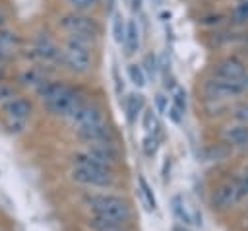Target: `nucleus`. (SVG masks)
Returning <instances> with one entry per match:
<instances>
[{"label": "nucleus", "instance_id": "obj_1", "mask_svg": "<svg viewBox=\"0 0 248 231\" xmlns=\"http://www.w3.org/2000/svg\"><path fill=\"white\" fill-rule=\"evenodd\" d=\"M31 97L35 99L37 107H41L48 116L58 120H68L76 113V109L87 99L79 87L60 76L48 78L41 87L31 93Z\"/></svg>", "mask_w": 248, "mask_h": 231}, {"label": "nucleus", "instance_id": "obj_2", "mask_svg": "<svg viewBox=\"0 0 248 231\" xmlns=\"http://www.w3.org/2000/svg\"><path fill=\"white\" fill-rule=\"evenodd\" d=\"M19 60L60 74V39L54 29H48L46 25L25 29V43L19 52Z\"/></svg>", "mask_w": 248, "mask_h": 231}, {"label": "nucleus", "instance_id": "obj_3", "mask_svg": "<svg viewBox=\"0 0 248 231\" xmlns=\"http://www.w3.org/2000/svg\"><path fill=\"white\" fill-rule=\"evenodd\" d=\"M60 39V70L72 76H87L95 64V49L99 41L85 37Z\"/></svg>", "mask_w": 248, "mask_h": 231}, {"label": "nucleus", "instance_id": "obj_4", "mask_svg": "<svg viewBox=\"0 0 248 231\" xmlns=\"http://www.w3.org/2000/svg\"><path fill=\"white\" fill-rule=\"evenodd\" d=\"M37 113V103L29 93L19 91L0 107V128L8 136H21L29 130Z\"/></svg>", "mask_w": 248, "mask_h": 231}, {"label": "nucleus", "instance_id": "obj_5", "mask_svg": "<svg viewBox=\"0 0 248 231\" xmlns=\"http://www.w3.org/2000/svg\"><path fill=\"white\" fill-rule=\"evenodd\" d=\"M83 206L89 210V214L108 217L112 221H118L122 225H130L134 219V208L132 204L114 192H87L81 198Z\"/></svg>", "mask_w": 248, "mask_h": 231}, {"label": "nucleus", "instance_id": "obj_6", "mask_svg": "<svg viewBox=\"0 0 248 231\" xmlns=\"http://www.w3.org/2000/svg\"><path fill=\"white\" fill-rule=\"evenodd\" d=\"M54 33H60V37H85L99 41L103 35V25L93 14L83 12H70L62 10L52 19Z\"/></svg>", "mask_w": 248, "mask_h": 231}, {"label": "nucleus", "instance_id": "obj_7", "mask_svg": "<svg viewBox=\"0 0 248 231\" xmlns=\"http://www.w3.org/2000/svg\"><path fill=\"white\" fill-rule=\"evenodd\" d=\"M68 179L85 188H112L116 184V171L101 169V167H81V165H70Z\"/></svg>", "mask_w": 248, "mask_h": 231}, {"label": "nucleus", "instance_id": "obj_8", "mask_svg": "<svg viewBox=\"0 0 248 231\" xmlns=\"http://www.w3.org/2000/svg\"><path fill=\"white\" fill-rule=\"evenodd\" d=\"M58 74H54L52 70L48 68H43V66H37V64H29V62H17L14 66V76L12 80L16 82V85L19 87V91L23 93H33L37 87H41L48 78H54Z\"/></svg>", "mask_w": 248, "mask_h": 231}, {"label": "nucleus", "instance_id": "obj_9", "mask_svg": "<svg viewBox=\"0 0 248 231\" xmlns=\"http://www.w3.org/2000/svg\"><path fill=\"white\" fill-rule=\"evenodd\" d=\"M242 198L240 194V188L236 184V179H229V181H223L219 182L213 190H211V196H209V204L213 210L217 212H225V210H231L232 206H236Z\"/></svg>", "mask_w": 248, "mask_h": 231}, {"label": "nucleus", "instance_id": "obj_10", "mask_svg": "<svg viewBox=\"0 0 248 231\" xmlns=\"http://www.w3.org/2000/svg\"><path fill=\"white\" fill-rule=\"evenodd\" d=\"M74 134L83 146L85 144H101V142H118V134H116V130L112 128V124L107 118L99 120L95 124L74 128Z\"/></svg>", "mask_w": 248, "mask_h": 231}, {"label": "nucleus", "instance_id": "obj_11", "mask_svg": "<svg viewBox=\"0 0 248 231\" xmlns=\"http://www.w3.org/2000/svg\"><path fill=\"white\" fill-rule=\"evenodd\" d=\"M203 95L207 101H223L229 97H236L244 93L242 80L240 82H231V80H219V78H209L203 82L202 87Z\"/></svg>", "mask_w": 248, "mask_h": 231}, {"label": "nucleus", "instance_id": "obj_12", "mask_svg": "<svg viewBox=\"0 0 248 231\" xmlns=\"http://www.w3.org/2000/svg\"><path fill=\"white\" fill-rule=\"evenodd\" d=\"M105 118H107V116H105L103 107H101L99 103H95V101L85 99V101L76 109V113H74L66 122H70V126H72V128H79V126L95 124V122L105 120Z\"/></svg>", "mask_w": 248, "mask_h": 231}, {"label": "nucleus", "instance_id": "obj_13", "mask_svg": "<svg viewBox=\"0 0 248 231\" xmlns=\"http://www.w3.org/2000/svg\"><path fill=\"white\" fill-rule=\"evenodd\" d=\"M246 74V66L240 58L236 56H225L213 66V78L219 80H231V82H240Z\"/></svg>", "mask_w": 248, "mask_h": 231}, {"label": "nucleus", "instance_id": "obj_14", "mask_svg": "<svg viewBox=\"0 0 248 231\" xmlns=\"http://www.w3.org/2000/svg\"><path fill=\"white\" fill-rule=\"evenodd\" d=\"M25 43V29H21L17 23H10L0 27V47L19 54Z\"/></svg>", "mask_w": 248, "mask_h": 231}, {"label": "nucleus", "instance_id": "obj_15", "mask_svg": "<svg viewBox=\"0 0 248 231\" xmlns=\"http://www.w3.org/2000/svg\"><path fill=\"white\" fill-rule=\"evenodd\" d=\"M221 140L232 148H246L248 146V126L246 124H227L221 130Z\"/></svg>", "mask_w": 248, "mask_h": 231}, {"label": "nucleus", "instance_id": "obj_16", "mask_svg": "<svg viewBox=\"0 0 248 231\" xmlns=\"http://www.w3.org/2000/svg\"><path fill=\"white\" fill-rule=\"evenodd\" d=\"M145 109V97L138 91H132L124 97V116L128 124H134L138 120V116L143 113Z\"/></svg>", "mask_w": 248, "mask_h": 231}, {"label": "nucleus", "instance_id": "obj_17", "mask_svg": "<svg viewBox=\"0 0 248 231\" xmlns=\"http://www.w3.org/2000/svg\"><path fill=\"white\" fill-rule=\"evenodd\" d=\"M140 43H141V35H140V25L134 19L126 21V35H124V49L128 54H136L140 50Z\"/></svg>", "mask_w": 248, "mask_h": 231}, {"label": "nucleus", "instance_id": "obj_18", "mask_svg": "<svg viewBox=\"0 0 248 231\" xmlns=\"http://www.w3.org/2000/svg\"><path fill=\"white\" fill-rule=\"evenodd\" d=\"M87 227H89L91 231H120V229L130 227V225H122V223L112 221V219H108V217L89 214V215H87Z\"/></svg>", "mask_w": 248, "mask_h": 231}, {"label": "nucleus", "instance_id": "obj_19", "mask_svg": "<svg viewBox=\"0 0 248 231\" xmlns=\"http://www.w3.org/2000/svg\"><path fill=\"white\" fill-rule=\"evenodd\" d=\"M170 212H172L174 217H176L180 223H184V225H188V223L192 221V215H190V212H188V208H186V202H184V198H182L180 194H176V196L170 198Z\"/></svg>", "mask_w": 248, "mask_h": 231}, {"label": "nucleus", "instance_id": "obj_20", "mask_svg": "<svg viewBox=\"0 0 248 231\" xmlns=\"http://www.w3.org/2000/svg\"><path fill=\"white\" fill-rule=\"evenodd\" d=\"M110 31H112V39L118 47L124 45V35H126V19L122 17V14L114 12L112 14V23H110Z\"/></svg>", "mask_w": 248, "mask_h": 231}, {"label": "nucleus", "instance_id": "obj_21", "mask_svg": "<svg viewBox=\"0 0 248 231\" xmlns=\"http://www.w3.org/2000/svg\"><path fill=\"white\" fill-rule=\"evenodd\" d=\"M66 10L70 12H83V14H91L99 4L101 0H62Z\"/></svg>", "mask_w": 248, "mask_h": 231}, {"label": "nucleus", "instance_id": "obj_22", "mask_svg": "<svg viewBox=\"0 0 248 231\" xmlns=\"http://www.w3.org/2000/svg\"><path fill=\"white\" fill-rule=\"evenodd\" d=\"M138 184H140V192H141L143 202L147 204V208H149V210H155V208H157V198H155V192H153L151 184L147 182V179H145L143 175L138 177Z\"/></svg>", "mask_w": 248, "mask_h": 231}, {"label": "nucleus", "instance_id": "obj_23", "mask_svg": "<svg viewBox=\"0 0 248 231\" xmlns=\"http://www.w3.org/2000/svg\"><path fill=\"white\" fill-rule=\"evenodd\" d=\"M128 78L136 87H145L147 85V76H145L141 64H138V62H130L128 64Z\"/></svg>", "mask_w": 248, "mask_h": 231}, {"label": "nucleus", "instance_id": "obj_24", "mask_svg": "<svg viewBox=\"0 0 248 231\" xmlns=\"http://www.w3.org/2000/svg\"><path fill=\"white\" fill-rule=\"evenodd\" d=\"M169 91H170V99H172V103H170V105H172V107H176V109L184 115V113H186V109H188V95H186V91H184L180 85H176V83H174Z\"/></svg>", "mask_w": 248, "mask_h": 231}, {"label": "nucleus", "instance_id": "obj_25", "mask_svg": "<svg viewBox=\"0 0 248 231\" xmlns=\"http://www.w3.org/2000/svg\"><path fill=\"white\" fill-rule=\"evenodd\" d=\"M16 23V8L12 0H0V27Z\"/></svg>", "mask_w": 248, "mask_h": 231}, {"label": "nucleus", "instance_id": "obj_26", "mask_svg": "<svg viewBox=\"0 0 248 231\" xmlns=\"http://www.w3.org/2000/svg\"><path fill=\"white\" fill-rule=\"evenodd\" d=\"M140 64H141V68H143V72H145V76H147V78H157L161 64H159V60H157V54H155V52H147Z\"/></svg>", "mask_w": 248, "mask_h": 231}, {"label": "nucleus", "instance_id": "obj_27", "mask_svg": "<svg viewBox=\"0 0 248 231\" xmlns=\"http://www.w3.org/2000/svg\"><path fill=\"white\" fill-rule=\"evenodd\" d=\"M159 148V136H157V130L151 132V134H145L143 140H141V151L147 155V157H153L155 151Z\"/></svg>", "mask_w": 248, "mask_h": 231}, {"label": "nucleus", "instance_id": "obj_28", "mask_svg": "<svg viewBox=\"0 0 248 231\" xmlns=\"http://www.w3.org/2000/svg\"><path fill=\"white\" fill-rule=\"evenodd\" d=\"M17 93H19V87L16 85L14 80H4V82H0V107H2L8 99H12L14 95H17Z\"/></svg>", "mask_w": 248, "mask_h": 231}, {"label": "nucleus", "instance_id": "obj_29", "mask_svg": "<svg viewBox=\"0 0 248 231\" xmlns=\"http://www.w3.org/2000/svg\"><path fill=\"white\" fill-rule=\"evenodd\" d=\"M141 126H143V130L147 132V134H151V132H155L157 128H159V122H157V115H155V111L153 109H143V113H141Z\"/></svg>", "mask_w": 248, "mask_h": 231}, {"label": "nucleus", "instance_id": "obj_30", "mask_svg": "<svg viewBox=\"0 0 248 231\" xmlns=\"http://www.w3.org/2000/svg\"><path fill=\"white\" fill-rule=\"evenodd\" d=\"M231 17L234 23H246L248 21V0H238L231 12Z\"/></svg>", "mask_w": 248, "mask_h": 231}, {"label": "nucleus", "instance_id": "obj_31", "mask_svg": "<svg viewBox=\"0 0 248 231\" xmlns=\"http://www.w3.org/2000/svg\"><path fill=\"white\" fill-rule=\"evenodd\" d=\"M231 113H232L234 122H238V124H246V126H248V103H246V101L236 103V105L232 107Z\"/></svg>", "mask_w": 248, "mask_h": 231}, {"label": "nucleus", "instance_id": "obj_32", "mask_svg": "<svg viewBox=\"0 0 248 231\" xmlns=\"http://www.w3.org/2000/svg\"><path fill=\"white\" fill-rule=\"evenodd\" d=\"M19 62V54L0 47V64H6V66H16Z\"/></svg>", "mask_w": 248, "mask_h": 231}, {"label": "nucleus", "instance_id": "obj_33", "mask_svg": "<svg viewBox=\"0 0 248 231\" xmlns=\"http://www.w3.org/2000/svg\"><path fill=\"white\" fill-rule=\"evenodd\" d=\"M169 107V97H165L163 93L155 95V113H167Z\"/></svg>", "mask_w": 248, "mask_h": 231}, {"label": "nucleus", "instance_id": "obj_34", "mask_svg": "<svg viewBox=\"0 0 248 231\" xmlns=\"http://www.w3.org/2000/svg\"><path fill=\"white\" fill-rule=\"evenodd\" d=\"M167 115H169V118H170L172 122H176V124L182 120V113H180L176 107H172V105H170V107H167Z\"/></svg>", "mask_w": 248, "mask_h": 231}, {"label": "nucleus", "instance_id": "obj_35", "mask_svg": "<svg viewBox=\"0 0 248 231\" xmlns=\"http://www.w3.org/2000/svg\"><path fill=\"white\" fill-rule=\"evenodd\" d=\"M12 76H14V66L0 64V82H4V80H12Z\"/></svg>", "mask_w": 248, "mask_h": 231}, {"label": "nucleus", "instance_id": "obj_36", "mask_svg": "<svg viewBox=\"0 0 248 231\" xmlns=\"http://www.w3.org/2000/svg\"><path fill=\"white\" fill-rule=\"evenodd\" d=\"M112 76H114L116 93H118V95H122V91H124V83H122V80H120V76H118V68H116V64H114V68H112Z\"/></svg>", "mask_w": 248, "mask_h": 231}, {"label": "nucleus", "instance_id": "obj_37", "mask_svg": "<svg viewBox=\"0 0 248 231\" xmlns=\"http://www.w3.org/2000/svg\"><path fill=\"white\" fill-rule=\"evenodd\" d=\"M167 169H170V157L169 155L163 161V181H167Z\"/></svg>", "mask_w": 248, "mask_h": 231}, {"label": "nucleus", "instance_id": "obj_38", "mask_svg": "<svg viewBox=\"0 0 248 231\" xmlns=\"http://www.w3.org/2000/svg\"><path fill=\"white\" fill-rule=\"evenodd\" d=\"M242 85H244V91H248V74H244V78H242Z\"/></svg>", "mask_w": 248, "mask_h": 231}, {"label": "nucleus", "instance_id": "obj_39", "mask_svg": "<svg viewBox=\"0 0 248 231\" xmlns=\"http://www.w3.org/2000/svg\"><path fill=\"white\" fill-rule=\"evenodd\" d=\"M172 231H190V229H186V227H180V225H178V227H174Z\"/></svg>", "mask_w": 248, "mask_h": 231}, {"label": "nucleus", "instance_id": "obj_40", "mask_svg": "<svg viewBox=\"0 0 248 231\" xmlns=\"http://www.w3.org/2000/svg\"><path fill=\"white\" fill-rule=\"evenodd\" d=\"M244 227L248 229V208H246V217H244Z\"/></svg>", "mask_w": 248, "mask_h": 231}, {"label": "nucleus", "instance_id": "obj_41", "mask_svg": "<svg viewBox=\"0 0 248 231\" xmlns=\"http://www.w3.org/2000/svg\"><path fill=\"white\" fill-rule=\"evenodd\" d=\"M120 231H136V229H132V227H124V229H120Z\"/></svg>", "mask_w": 248, "mask_h": 231}, {"label": "nucleus", "instance_id": "obj_42", "mask_svg": "<svg viewBox=\"0 0 248 231\" xmlns=\"http://www.w3.org/2000/svg\"><path fill=\"white\" fill-rule=\"evenodd\" d=\"M244 175H246V177H248V165H246V169H244Z\"/></svg>", "mask_w": 248, "mask_h": 231}, {"label": "nucleus", "instance_id": "obj_43", "mask_svg": "<svg viewBox=\"0 0 248 231\" xmlns=\"http://www.w3.org/2000/svg\"><path fill=\"white\" fill-rule=\"evenodd\" d=\"M0 231H8V229H6V227H4V225H0Z\"/></svg>", "mask_w": 248, "mask_h": 231}]
</instances>
